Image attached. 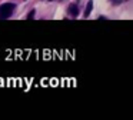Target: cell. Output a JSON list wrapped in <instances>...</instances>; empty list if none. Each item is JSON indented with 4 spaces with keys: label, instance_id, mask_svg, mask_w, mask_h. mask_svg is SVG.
Wrapping results in <instances>:
<instances>
[{
    "label": "cell",
    "instance_id": "cell-1",
    "mask_svg": "<svg viewBox=\"0 0 133 120\" xmlns=\"http://www.w3.org/2000/svg\"><path fill=\"white\" fill-rule=\"evenodd\" d=\"M15 3H3L0 6V17L2 19H9L15 10Z\"/></svg>",
    "mask_w": 133,
    "mask_h": 120
},
{
    "label": "cell",
    "instance_id": "cell-2",
    "mask_svg": "<svg viewBox=\"0 0 133 120\" xmlns=\"http://www.w3.org/2000/svg\"><path fill=\"white\" fill-rule=\"evenodd\" d=\"M67 11H69L70 16L77 17V16H79V6H77V4H75V3H72V4L69 6V9H67Z\"/></svg>",
    "mask_w": 133,
    "mask_h": 120
},
{
    "label": "cell",
    "instance_id": "cell-3",
    "mask_svg": "<svg viewBox=\"0 0 133 120\" xmlns=\"http://www.w3.org/2000/svg\"><path fill=\"white\" fill-rule=\"evenodd\" d=\"M92 9H93V0H89L86 9H84V17H87L90 13H92Z\"/></svg>",
    "mask_w": 133,
    "mask_h": 120
},
{
    "label": "cell",
    "instance_id": "cell-4",
    "mask_svg": "<svg viewBox=\"0 0 133 120\" xmlns=\"http://www.w3.org/2000/svg\"><path fill=\"white\" fill-rule=\"evenodd\" d=\"M35 14H36V11H35V10H32V11H30L29 14H27V19H29V20L35 19Z\"/></svg>",
    "mask_w": 133,
    "mask_h": 120
},
{
    "label": "cell",
    "instance_id": "cell-5",
    "mask_svg": "<svg viewBox=\"0 0 133 120\" xmlns=\"http://www.w3.org/2000/svg\"><path fill=\"white\" fill-rule=\"evenodd\" d=\"M113 3H115V4H119V3H122V0H112Z\"/></svg>",
    "mask_w": 133,
    "mask_h": 120
},
{
    "label": "cell",
    "instance_id": "cell-6",
    "mask_svg": "<svg viewBox=\"0 0 133 120\" xmlns=\"http://www.w3.org/2000/svg\"><path fill=\"white\" fill-rule=\"evenodd\" d=\"M0 19H2V17H0Z\"/></svg>",
    "mask_w": 133,
    "mask_h": 120
},
{
    "label": "cell",
    "instance_id": "cell-7",
    "mask_svg": "<svg viewBox=\"0 0 133 120\" xmlns=\"http://www.w3.org/2000/svg\"><path fill=\"white\" fill-rule=\"evenodd\" d=\"M50 2H52V0H50Z\"/></svg>",
    "mask_w": 133,
    "mask_h": 120
}]
</instances>
